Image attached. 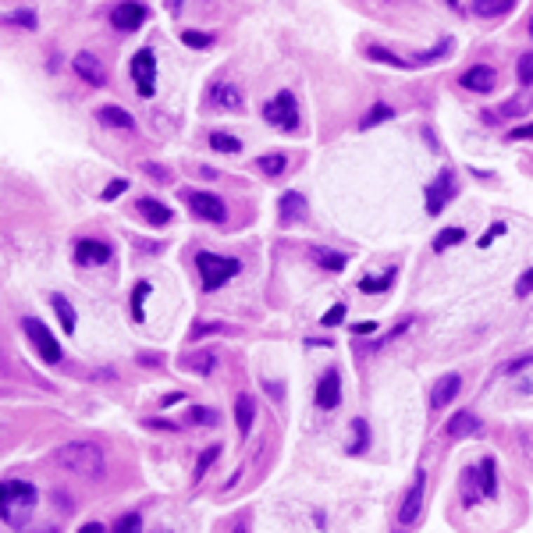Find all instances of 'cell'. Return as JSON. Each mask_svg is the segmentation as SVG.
<instances>
[{
  "label": "cell",
  "mask_w": 533,
  "mask_h": 533,
  "mask_svg": "<svg viewBox=\"0 0 533 533\" xmlns=\"http://www.w3.org/2000/svg\"><path fill=\"white\" fill-rule=\"evenodd\" d=\"M146 426H149V431H178V423H171V419H146Z\"/></svg>",
  "instance_id": "obj_50"
},
{
  "label": "cell",
  "mask_w": 533,
  "mask_h": 533,
  "mask_svg": "<svg viewBox=\"0 0 533 533\" xmlns=\"http://www.w3.org/2000/svg\"><path fill=\"white\" fill-rule=\"evenodd\" d=\"M529 36H533V18H529Z\"/></svg>",
  "instance_id": "obj_56"
},
{
  "label": "cell",
  "mask_w": 533,
  "mask_h": 533,
  "mask_svg": "<svg viewBox=\"0 0 533 533\" xmlns=\"http://www.w3.org/2000/svg\"><path fill=\"white\" fill-rule=\"evenodd\" d=\"M423 196H426V213H431V217H438V213L445 210V203L455 196V175H452V168L441 171L431 185H426Z\"/></svg>",
  "instance_id": "obj_9"
},
{
  "label": "cell",
  "mask_w": 533,
  "mask_h": 533,
  "mask_svg": "<svg viewBox=\"0 0 533 533\" xmlns=\"http://www.w3.org/2000/svg\"><path fill=\"white\" fill-rule=\"evenodd\" d=\"M53 466H61L65 473L82 476V480H96L107 469V455L93 441H68L61 448H53Z\"/></svg>",
  "instance_id": "obj_1"
},
{
  "label": "cell",
  "mask_w": 533,
  "mask_h": 533,
  "mask_svg": "<svg viewBox=\"0 0 533 533\" xmlns=\"http://www.w3.org/2000/svg\"><path fill=\"white\" fill-rule=\"evenodd\" d=\"M459 391H462V377H459V373H445V377L434 384V391H431V405L434 409H448Z\"/></svg>",
  "instance_id": "obj_18"
},
{
  "label": "cell",
  "mask_w": 533,
  "mask_h": 533,
  "mask_svg": "<svg viewBox=\"0 0 533 533\" xmlns=\"http://www.w3.org/2000/svg\"><path fill=\"white\" fill-rule=\"evenodd\" d=\"M217 455H221V448H206V452L199 455V466H196V480H199V476H203V473L210 469V462L217 459Z\"/></svg>",
  "instance_id": "obj_47"
},
{
  "label": "cell",
  "mask_w": 533,
  "mask_h": 533,
  "mask_svg": "<svg viewBox=\"0 0 533 533\" xmlns=\"http://www.w3.org/2000/svg\"><path fill=\"white\" fill-rule=\"evenodd\" d=\"M142 22H146V8L135 4V0H125V4H118V8L111 11V25H114L118 32H135Z\"/></svg>",
  "instance_id": "obj_15"
},
{
  "label": "cell",
  "mask_w": 533,
  "mask_h": 533,
  "mask_svg": "<svg viewBox=\"0 0 533 533\" xmlns=\"http://www.w3.org/2000/svg\"><path fill=\"white\" fill-rule=\"evenodd\" d=\"M462 242H466V228H445V231H438V238L431 245H434V252H445V249L462 245Z\"/></svg>",
  "instance_id": "obj_33"
},
{
  "label": "cell",
  "mask_w": 533,
  "mask_h": 533,
  "mask_svg": "<svg viewBox=\"0 0 533 533\" xmlns=\"http://www.w3.org/2000/svg\"><path fill=\"white\" fill-rule=\"evenodd\" d=\"M366 58L377 61V65H388V68H398V72H412V61L398 58L395 50H388V46H381V43H370V46H366Z\"/></svg>",
  "instance_id": "obj_23"
},
{
  "label": "cell",
  "mask_w": 533,
  "mask_h": 533,
  "mask_svg": "<svg viewBox=\"0 0 533 533\" xmlns=\"http://www.w3.org/2000/svg\"><path fill=\"white\" fill-rule=\"evenodd\" d=\"M445 53H452V39L445 36L438 46H431V50H423V53H416V61H412V68H423V65H434V61H441Z\"/></svg>",
  "instance_id": "obj_31"
},
{
  "label": "cell",
  "mask_w": 533,
  "mask_h": 533,
  "mask_svg": "<svg viewBox=\"0 0 533 533\" xmlns=\"http://www.w3.org/2000/svg\"><path fill=\"white\" fill-rule=\"evenodd\" d=\"M231 533H249V529H245V522H238V526H235Z\"/></svg>",
  "instance_id": "obj_54"
},
{
  "label": "cell",
  "mask_w": 533,
  "mask_h": 533,
  "mask_svg": "<svg viewBox=\"0 0 533 533\" xmlns=\"http://www.w3.org/2000/svg\"><path fill=\"white\" fill-rule=\"evenodd\" d=\"M125 189H128V178H114L111 185H107V189L100 192V199H103V203H111V199H118Z\"/></svg>",
  "instance_id": "obj_42"
},
{
  "label": "cell",
  "mask_w": 533,
  "mask_h": 533,
  "mask_svg": "<svg viewBox=\"0 0 533 533\" xmlns=\"http://www.w3.org/2000/svg\"><path fill=\"white\" fill-rule=\"evenodd\" d=\"M501 235H505V221H494V224L487 228V235L480 238V249H487V245H491L494 238H501Z\"/></svg>",
  "instance_id": "obj_46"
},
{
  "label": "cell",
  "mask_w": 533,
  "mask_h": 533,
  "mask_svg": "<svg viewBox=\"0 0 533 533\" xmlns=\"http://www.w3.org/2000/svg\"><path fill=\"white\" fill-rule=\"evenodd\" d=\"M79 533H107V529H103V522H86V526H79Z\"/></svg>",
  "instance_id": "obj_53"
},
{
  "label": "cell",
  "mask_w": 533,
  "mask_h": 533,
  "mask_svg": "<svg viewBox=\"0 0 533 533\" xmlns=\"http://www.w3.org/2000/svg\"><path fill=\"white\" fill-rule=\"evenodd\" d=\"M316 405L320 409H338L342 405V373L338 370H324L316 381Z\"/></svg>",
  "instance_id": "obj_11"
},
{
  "label": "cell",
  "mask_w": 533,
  "mask_h": 533,
  "mask_svg": "<svg viewBox=\"0 0 533 533\" xmlns=\"http://www.w3.org/2000/svg\"><path fill=\"white\" fill-rule=\"evenodd\" d=\"M189 419H192V423H199V426H213L221 416L213 412L210 405H192V409H189Z\"/></svg>",
  "instance_id": "obj_39"
},
{
  "label": "cell",
  "mask_w": 533,
  "mask_h": 533,
  "mask_svg": "<svg viewBox=\"0 0 533 533\" xmlns=\"http://www.w3.org/2000/svg\"><path fill=\"white\" fill-rule=\"evenodd\" d=\"M423 487H426V473L419 469V473L412 476V484H409L405 498H402V508H398V526H402V529H409L412 522H419V512H423Z\"/></svg>",
  "instance_id": "obj_8"
},
{
  "label": "cell",
  "mask_w": 533,
  "mask_h": 533,
  "mask_svg": "<svg viewBox=\"0 0 533 533\" xmlns=\"http://www.w3.org/2000/svg\"><path fill=\"white\" fill-rule=\"evenodd\" d=\"M459 86H462L466 93L487 96V93H494V86H498V72H494L491 65H473V68H466V72L459 75Z\"/></svg>",
  "instance_id": "obj_10"
},
{
  "label": "cell",
  "mask_w": 533,
  "mask_h": 533,
  "mask_svg": "<svg viewBox=\"0 0 533 533\" xmlns=\"http://www.w3.org/2000/svg\"><path fill=\"white\" fill-rule=\"evenodd\" d=\"M395 285V266L384 274V278H359V292L363 295H377V292H388Z\"/></svg>",
  "instance_id": "obj_32"
},
{
  "label": "cell",
  "mask_w": 533,
  "mask_h": 533,
  "mask_svg": "<svg viewBox=\"0 0 533 533\" xmlns=\"http://www.w3.org/2000/svg\"><path fill=\"white\" fill-rule=\"evenodd\" d=\"M135 210H139V217L149 221L153 228H164V224H171V217H175V213H171L164 203H160V199H149V196L135 199Z\"/></svg>",
  "instance_id": "obj_19"
},
{
  "label": "cell",
  "mask_w": 533,
  "mask_h": 533,
  "mask_svg": "<svg viewBox=\"0 0 533 533\" xmlns=\"http://www.w3.org/2000/svg\"><path fill=\"white\" fill-rule=\"evenodd\" d=\"M72 68H75V75H79L82 82H89L93 89L107 86V68L100 65V58H96V53L79 50V53H75V61H72Z\"/></svg>",
  "instance_id": "obj_12"
},
{
  "label": "cell",
  "mask_w": 533,
  "mask_h": 533,
  "mask_svg": "<svg viewBox=\"0 0 533 533\" xmlns=\"http://www.w3.org/2000/svg\"><path fill=\"white\" fill-rule=\"evenodd\" d=\"M210 149H217V153H228V156H235V153H242V142L231 135V132H210Z\"/></svg>",
  "instance_id": "obj_30"
},
{
  "label": "cell",
  "mask_w": 533,
  "mask_h": 533,
  "mask_svg": "<svg viewBox=\"0 0 533 533\" xmlns=\"http://www.w3.org/2000/svg\"><path fill=\"white\" fill-rule=\"evenodd\" d=\"M515 8V0H473V15L480 18H501Z\"/></svg>",
  "instance_id": "obj_28"
},
{
  "label": "cell",
  "mask_w": 533,
  "mask_h": 533,
  "mask_svg": "<svg viewBox=\"0 0 533 533\" xmlns=\"http://www.w3.org/2000/svg\"><path fill=\"white\" fill-rule=\"evenodd\" d=\"M22 331L29 335V342H32V349L39 352L43 363H61V345H58V338L50 335V328L43 324V320L25 316V320H22Z\"/></svg>",
  "instance_id": "obj_6"
},
{
  "label": "cell",
  "mask_w": 533,
  "mask_h": 533,
  "mask_svg": "<svg viewBox=\"0 0 533 533\" xmlns=\"http://www.w3.org/2000/svg\"><path fill=\"white\" fill-rule=\"evenodd\" d=\"M508 139H512V142H526V139H533V125H519V128H512V132H508Z\"/></svg>",
  "instance_id": "obj_48"
},
{
  "label": "cell",
  "mask_w": 533,
  "mask_h": 533,
  "mask_svg": "<svg viewBox=\"0 0 533 533\" xmlns=\"http://www.w3.org/2000/svg\"><path fill=\"white\" fill-rule=\"evenodd\" d=\"M149 292H153L149 281H139L135 292H132V316H135V324H142V320H146V295Z\"/></svg>",
  "instance_id": "obj_35"
},
{
  "label": "cell",
  "mask_w": 533,
  "mask_h": 533,
  "mask_svg": "<svg viewBox=\"0 0 533 533\" xmlns=\"http://www.w3.org/2000/svg\"><path fill=\"white\" fill-rule=\"evenodd\" d=\"M391 118H395V107L384 103V100H373L370 111L359 118V128H363V132H366V128H377V125H384V121H391Z\"/></svg>",
  "instance_id": "obj_24"
},
{
  "label": "cell",
  "mask_w": 533,
  "mask_h": 533,
  "mask_svg": "<svg viewBox=\"0 0 533 533\" xmlns=\"http://www.w3.org/2000/svg\"><path fill=\"white\" fill-rule=\"evenodd\" d=\"M217 331H224V324H213V320H199V324L192 328V342H196V338H203V335H217Z\"/></svg>",
  "instance_id": "obj_44"
},
{
  "label": "cell",
  "mask_w": 533,
  "mask_h": 533,
  "mask_svg": "<svg viewBox=\"0 0 533 533\" xmlns=\"http://www.w3.org/2000/svg\"><path fill=\"white\" fill-rule=\"evenodd\" d=\"M352 434H356V441L349 445V455H359V452H366V445H370V426H366V419H352Z\"/></svg>",
  "instance_id": "obj_36"
},
{
  "label": "cell",
  "mask_w": 533,
  "mask_h": 533,
  "mask_svg": "<svg viewBox=\"0 0 533 533\" xmlns=\"http://www.w3.org/2000/svg\"><path fill=\"white\" fill-rule=\"evenodd\" d=\"M107 259H111V245L107 242L79 238V245H75V263L79 266H96V263H107Z\"/></svg>",
  "instance_id": "obj_16"
},
{
  "label": "cell",
  "mask_w": 533,
  "mask_h": 533,
  "mask_svg": "<svg viewBox=\"0 0 533 533\" xmlns=\"http://www.w3.org/2000/svg\"><path fill=\"white\" fill-rule=\"evenodd\" d=\"M445 434L448 438H476V434H484V423H480V416H473L469 409H459V412L448 416Z\"/></svg>",
  "instance_id": "obj_14"
},
{
  "label": "cell",
  "mask_w": 533,
  "mask_h": 533,
  "mask_svg": "<svg viewBox=\"0 0 533 533\" xmlns=\"http://www.w3.org/2000/svg\"><path fill=\"white\" fill-rule=\"evenodd\" d=\"M132 82H135V89H139V96L142 100H149L153 93H156V53L149 50V46H142V50H135V58H132Z\"/></svg>",
  "instance_id": "obj_7"
},
{
  "label": "cell",
  "mask_w": 533,
  "mask_h": 533,
  "mask_svg": "<svg viewBox=\"0 0 533 533\" xmlns=\"http://www.w3.org/2000/svg\"><path fill=\"white\" fill-rule=\"evenodd\" d=\"M263 121L274 125V128H285V132H295L299 128V100H295V93H288V89L274 93L263 103Z\"/></svg>",
  "instance_id": "obj_4"
},
{
  "label": "cell",
  "mask_w": 533,
  "mask_h": 533,
  "mask_svg": "<svg viewBox=\"0 0 533 533\" xmlns=\"http://www.w3.org/2000/svg\"><path fill=\"white\" fill-rule=\"evenodd\" d=\"M252 419H256V402H252L249 395H238V398H235V423H238V434H242V438H249Z\"/></svg>",
  "instance_id": "obj_25"
},
{
  "label": "cell",
  "mask_w": 533,
  "mask_h": 533,
  "mask_svg": "<svg viewBox=\"0 0 533 533\" xmlns=\"http://www.w3.org/2000/svg\"><path fill=\"white\" fill-rule=\"evenodd\" d=\"M342 320H345V302H335V306L324 313V320H320V324H324V328H335V324H342Z\"/></svg>",
  "instance_id": "obj_43"
},
{
  "label": "cell",
  "mask_w": 533,
  "mask_h": 533,
  "mask_svg": "<svg viewBox=\"0 0 533 533\" xmlns=\"http://www.w3.org/2000/svg\"><path fill=\"white\" fill-rule=\"evenodd\" d=\"M306 252H309V259L320 266V271H328V274H342L345 266H349V256H345V252H335V249H324V245H309Z\"/></svg>",
  "instance_id": "obj_17"
},
{
  "label": "cell",
  "mask_w": 533,
  "mask_h": 533,
  "mask_svg": "<svg viewBox=\"0 0 533 533\" xmlns=\"http://www.w3.org/2000/svg\"><path fill=\"white\" fill-rule=\"evenodd\" d=\"M22 533H61L58 526H25Z\"/></svg>",
  "instance_id": "obj_52"
},
{
  "label": "cell",
  "mask_w": 533,
  "mask_h": 533,
  "mask_svg": "<svg viewBox=\"0 0 533 533\" xmlns=\"http://www.w3.org/2000/svg\"><path fill=\"white\" fill-rule=\"evenodd\" d=\"M210 93H213V103L228 107V111H242V89H238V86H231V82H217Z\"/></svg>",
  "instance_id": "obj_26"
},
{
  "label": "cell",
  "mask_w": 533,
  "mask_h": 533,
  "mask_svg": "<svg viewBox=\"0 0 533 533\" xmlns=\"http://www.w3.org/2000/svg\"><path fill=\"white\" fill-rule=\"evenodd\" d=\"M111 533H142V519H139L135 512H128V515H121V519L114 522Z\"/></svg>",
  "instance_id": "obj_40"
},
{
  "label": "cell",
  "mask_w": 533,
  "mask_h": 533,
  "mask_svg": "<svg viewBox=\"0 0 533 533\" xmlns=\"http://www.w3.org/2000/svg\"><path fill=\"white\" fill-rule=\"evenodd\" d=\"M473 480H476L480 498H487V501H494V498H498V462H494L491 455H484V459L476 462Z\"/></svg>",
  "instance_id": "obj_13"
},
{
  "label": "cell",
  "mask_w": 533,
  "mask_h": 533,
  "mask_svg": "<svg viewBox=\"0 0 533 533\" xmlns=\"http://www.w3.org/2000/svg\"><path fill=\"white\" fill-rule=\"evenodd\" d=\"M515 295H519V299L533 295V266H529V271H526V274H522V278L515 281Z\"/></svg>",
  "instance_id": "obj_45"
},
{
  "label": "cell",
  "mask_w": 533,
  "mask_h": 533,
  "mask_svg": "<svg viewBox=\"0 0 533 533\" xmlns=\"http://www.w3.org/2000/svg\"><path fill=\"white\" fill-rule=\"evenodd\" d=\"M515 75H519V82H522V86H533V50H526L522 58H519Z\"/></svg>",
  "instance_id": "obj_41"
},
{
  "label": "cell",
  "mask_w": 533,
  "mask_h": 533,
  "mask_svg": "<svg viewBox=\"0 0 533 533\" xmlns=\"http://www.w3.org/2000/svg\"><path fill=\"white\" fill-rule=\"evenodd\" d=\"M96 121L107 125V128H121V132H132L135 128V118L125 111V107H114V103H103L96 111Z\"/></svg>",
  "instance_id": "obj_20"
},
{
  "label": "cell",
  "mask_w": 533,
  "mask_h": 533,
  "mask_svg": "<svg viewBox=\"0 0 533 533\" xmlns=\"http://www.w3.org/2000/svg\"><path fill=\"white\" fill-rule=\"evenodd\" d=\"M278 217H281V224L302 221V217H306V196H302V192H285V196L278 199Z\"/></svg>",
  "instance_id": "obj_21"
},
{
  "label": "cell",
  "mask_w": 533,
  "mask_h": 533,
  "mask_svg": "<svg viewBox=\"0 0 533 533\" xmlns=\"http://www.w3.org/2000/svg\"><path fill=\"white\" fill-rule=\"evenodd\" d=\"M213 39H217L213 32H196V29H185V32H182V43H185L189 50H210Z\"/></svg>",
  "instance_id": "obj_37"
},
{
  "label": "cell",
  "mask_w": 533,
  "mask_h": 533,
  "mask_svg": "<svg viewBox=\"0 0 533 533\" xmlns=\"http://www.w3.org/2000/svg\"><path fill=\"white\" fill-rule=\"evenodd\" d=\"M256 168H259L266 178L278 182V178L285 175V168H288V156H285V153H263V156L256 160Z\"/></svg>",
  "instance_id": "obj_29"
},
{
  "label": "cell",
  "mask_w": 533,
  "mask_h": 533,
  "mask_svg": "<svg viewBox=\"0 0 533 533\" xmlns=\"http://www.w3.org/2000/svg\"><path fill=\"white\" fill-rule=\"evenodd\" d=\"M178 366H182V370L199 373V377H210V373H213V366H217V352H213V349L189 352V356H182V363H178Z\"/></svg>",
  "instance_id": "obj_22"
},
{
  "label": "cell",
  "mask_w": 533,
  "mask_h": 533,
  "mask_svg": "<svg viewBox=\"0 0 533 533\" xmlns=\"http://www.w3.org/2000/svg\"><path fill=\"white\" fill-rule=\"evenodd\" d=\"M182 199H185V206L196 213L199 221H210V224H224L228 221V206H224L221 196L203 192V189H185Z\"/></svg>",
  "instance_id": "obj_5"
},
{
  "label": "cell",
  "mask_w": 533,
  "mask_h": 533,
  "mask_svg": "<svg viewBox=\"0 0 533 533\" xmlns=\"http://www.w3.org/2000/svg\"><path fill=\"white\" fill-rule=\"evenodd\" d=\"M377 331V324L373 320H363V324H352V335H373Z\"/></svg>",
  "instance_id": "obj_51"
},
{
  "label": "cell",
  "mask_w": 533,
  "mask_h": 533,
  "mask_svg": "<svg viewBox=\"0 0 533 533\" xmlns=\"http://www.w3.org/2000/svg\"><path fill=\"white\" fill-rule=\"evenodd\" d=\"M8 22H11V25H18V29H29V32H32V29L39 25V15H36L32 8H15V11L8 15Z\"/></svg>",
  "instance_id": "obj_38"
},
{
  "label": "cell",
  "mask_w": 533,
  "mask_h": 533,
  "mask_svg": "<svg viewBox=\"0 0 533 533\" xmlns=\"http://www.w3.org/2000/svg\"><path fill=\"white\" fill-rule=\"evenodd\" d=\"M142 171H146V175H153L156 182H171V171H168V168H160V164H146Z\"/></svg>",
  "instance_id": "obj_49"
},
{
  "label": "cell",
  "mask_w": 533,
  "mask_h": 533,
  "mask_svg": "<svg viewBox=\"0 0 533 533\" xmlns=\"http://www.w3.org/2000/svg\"><path fill=\"white\" fill-rule=\"evenodd\" d=\"M50 306H53V313H58V320H61V331H65V335H75L79 316H75L72 302H68L65 295H50Z\"/></svg>",
  "instance_id": "obj_27"
},
{
  "label": "cell",
  "mask_w": 533,
  "mask_h": 533,
  "mask_svg": "<svg viewBox=\"0 0 533 533\" xmlns=\"http://www.w3.org/2000/svg\"><path fill=\"white\" fill-rule=\"evenodd\" d=\"M196 271L203 278V292H217L221 285H228L238 271H242V259L235 256H217V252H199L196 256Z\"/></svg>",
  "instance_id": "obj_3"
},
{
  "label": "cell",
  "mask_w": 533,
  "mask_h": 533,
  "mask_svg": "<svg viewBox=\"0 0 533 533\" xmlns=\"http://www.w3.org/2000/svg\"><path fill=\"white\" fill-rule=\"evenodd\" d=\"M448 8H452V11H459L462 4H459V0H448Z\"/></svg>",
  "instance_id": "obj_55"
},
{
  "label": "cell",
  "mask_w": 533,
  "mask_h": 533,
  "mask_svg": "<svg viewBox=\"0 0 533 533\" xmlns=\"http://www.w3.org/2000/svg\"><path fill=\"white\" fill-rule=\"evenodd\" d=\"M36 501H39V491L29 484V480H4V484H0V519L11 522V526L29 522Z\"/></svg>",
  "instance_id": "obj_2"
},
{
  "label": "cell",
  "mask_w": 533,
  "mask_h": 533,
  "mask_svg": "<svg viewBox=\"0 0 533 533\" xmlns=\"http://www.w3.org/2000/svg\"><path fill=\"white\" fill-rule=\"evenodd\" d=\"M529 107H533V96H529V93H519L515 100L501 103V118H522V114H529Z\"/></svg>",
  "instance_id": "obj_34"
}]
</instances>
